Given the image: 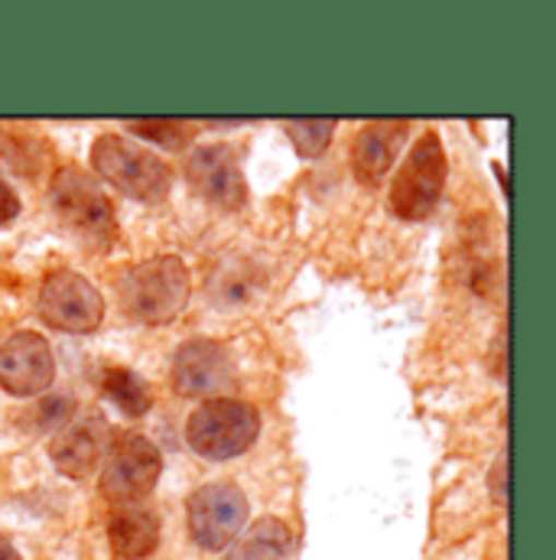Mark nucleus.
Returning <instances> with one entry per match:
<instances>
[{
  "label": "nucleus",
  "instance_id": "14",
  "mask_svg": "<svg viewBox=\"0 0 556 560\" xmlns=\"http://www.w3.org/2000/svg\"><path fill=\"white\" fill-rule=\"evenodd\" d=\"M108 541L115 558L121 560H143L150 558L159 545V522L150 509H121L108 522Z\"/></svg>",
  "mask_w": 556,
  "mask_h": 560
},
{
  "label": "nucleus",
  "instance_id": "18",
  "mask_svg": "<svg viewBox=\"0 0 556 560\" xmlns=\"http://www.w3.org/2000/svg\"><path fill=\"white\" fill-rule=\"evenodd\" d=\"M128 128L140 138L153 140L166 150H186L192 143V125L186 121H173V118H143V121H128Z\"/></svg>",
  "mask_w": 556,
  "mask_h": 560
},
{
  "label": "nucleus",
  "instance_id": "17",
  "mask_svg": "<svg viewBox=\"0 0 556 560\" xmlns=\"http://www.w3.org/2000/svg\"><path fill=\"white\" fill-rule=\"evenodd\" d=\"M286 131H289V140H293V147H296V153L303 156V160H316V156H322V150L329 147V140L335 135V118H316V121H289L286 125Z\"/></svg>",
  "mask_w": 556,
  "mask_h": 560
},
{
  "label": "nucleus",
  "instance_id": "3",
  "mask_svg": "<svg viewBox=\"0 0 556 560\" xmlns=\"http://www.w3.org/2000/svg\"><path fill=\"white\" fill-rule=\"evenodd\" d=\"M261 433V415L238 398H209L186 420L189 446L205 459H235L255 446Z\"/></svg>",
  "mask_w": 556,
  "mask_h": 560
},
{
  "label": "nucleus",
  "instance_id": "8",
  "mask_svg": "<svg viewBox=\"0 0 556 560\" xmlns=\"http://www.w3.org/2000/svg\"><path fill=\"white\" fill-rule=\"evenodd\" d=\"M39 316L59 332H92L105 319V300L92 280L82 278L79 271L59 268L43 280Z\"/></svg>",
  "mask_w": 556,
  "mask_h": 560
},
{
  "label": "nucleus",
  "instance_id": "13",
  "mask_svg": "<svg viewBox=\"0 0 556 560\" xmlns=\"http://www.w3.org/2000/svg\"><path fill=\"white\" fill-rule=\"evenodd\" d=\"M407 131H411L407 121H371L362 128L355 150H352V170H355L358 183H365V186L381 183V176L394 166Z\"/></svg>",
  "mask_w": 556,
  "mask_h": 560
},
{
  "label": "nucleus",
  "instance_id": "9",
  "mask_svg": "<svg viewBox=\"0 0 556 560\" xmlns=\"http://www.w3.org/2000/svg\"><path fill=\"white\" fill-rule=\"evenodd\" d=\"M189 186L215 209L238 212L248 199V183L238 163V153L228 143H205L186 160Z\"/></svg>",
  "mask_w": 556,
  "mask_h": 560
},
{
  "label": "nucleus",
  "instance_id": "7",
  "mask_svg": "<svg viewBox=\"0 0 556 560\" xmlns=\"http://www.w3.org/2000/svg\"><path fill=\"white\" fill-rule=\"evenodd\" d=\"M186 522L202 551H225L248 525V499L232 482H209L192 492Z\"/></svg>",
  "mask_w": 556,
  "mask_h": 560
},
{
  "label": "nucleus",
  "instance_id": "22",
  "mask_svg": "<svg viewBox=\"0 0 556 560\" xmlns=\"http://www.w3.org/2000/svg\"><path fill=\"white\" fill-rule=\"evenodd\" d=\"M0 560H23V558H20V555H16V551L7 545V541H0Z\"/></svg>",
  "mask_w": 556,
  "mask_h": 560
},
{
  "label": "nucleus",
  "instance_id": "4",
  "mask_svg": "<svg viewBox=\"0 0 556 560\" xmlns=\"http://www.w3.org/2000/svg\"><path fill=\"white\" fill-rule=\"evenodd\" d=\"M92 166L98 176H105L111 186L138 202H159L169 196L173 186L169 166L156 153L121 135H102L92 143Z\"/></svg>",
  "mask_w": 556,
  "mask_h": 560
},
{
  "label": "nucleus",
  "instance_id": "20",
  "mask_svg": "<svg viewBox=\"0 0 556 560\" xmlns=\"http://www.w3.org/2000/svg\"><path fill=\"white\" fill-rule=\"evenodd\" d=\"M492 495L498 505H508V453H501L492 466Z\"/></svg>",
  "mask_w": 556,
  "mask_h": 560
},
{
  "label": "nucleus",
  "instance_id": "19",
  "mask_svg": "<svg viewBox=\"0 0 556 560\" xmlns=\"http://www.w3.org/2000/svg\"><path fill=\"white\" fill-rule=\"evenodd\" d=\"M75 415V398L72 395H52V398H43L36 405V411L29 418L36 420V427H66Z\"/></svg>",
  "mask_w": 556,
  "mask_h": 560
},
{
  "label": "nucleus",
  "instance_id": "10",
  "mask_svg": "<svg viewBox=\"0 0 556 560\" xmlns=\"http://www.w3.org/2000/svg\"><path fill=\"white\" fill-rule=\"evenodd\" d=\"M56 378V359L39 332H13L0 346V388L16 398L43 395Z\"/></svg>",
  "mask_w": 556,
  "mask_h": 560
},
{
  "label": "nucleus",
  "instance_id": "11",
  "mask_svg": "<svg viewBox=\"0 0 556 560\" xmlns=\"http://www.w3.org/2000/svg\"><path fill=\"white\" fill-rule=\"evenodd\" d=\"M235 378V362L225 342L189 339L173 359V385L182 398H218Z\"/></svg>",
  "mask_w": 556,
  "mask_h": 560
},
{
  "label": "nucleus",
  "instance_id": "5",
  "mask_svg": "<svg viewBox=\"0 0 556 560\" xmlns=\"http://www.w3.org/2000/svg\"><path fill=\"white\" fill-rule=\"evenodd\" d=\"M446 173H449V163H446L442 140H439L436 131H426L411 147L401 170L394 173V183H391V209H394V215L407 219V222L426 219L436 209L439 196H442Z\"/></svg>",
  "mask_w": 556,
  "mask_h": 560
},
{
  "label": "nucleus",
  "instance_id": "15",
  "mask_svg": "<svg viewBox=\"0 0 556 560\" xmlns=\"http://www.w3.org/2000/svg\"><path fill=\"white\" fill-rule=\"evenodd\" d=\"M293 535L280 518H261L228 555V560H286Z\"/></svg>",
  "mask_w": 556,
  "mask_h": 560
},
{
  "label": "nucleus",
  "instance_id": "16",
  "mask_svg": "<svg viewBox=\"0 0 556 560\" xmlns=\"http://www.w3.org/2000/svg\"><path fill=\"white\" fill-rule=\"evenodd\" d=\"M102 395H108L128 418H143L153 405V388L125 365H111L102 372Z\"/></svg>",
  "mask_w": 556,
  "mask_h": 560
},
{
  "label": "nucleus",
  "instance_id": "6",
  "mask_svg": "<svg viewBox=\"0 0 556 560\" xmlns=\"http://www.w3.org/2000/svg\"><path fill=\"white\" fill-rule=\"evenodd\" d=\"M108 450L111 453L102 469V495L111 505H138L153 492L163 472L156 443L143 433H121Z\"/></svg>",
  "mask_w": 556,
  "mask_h": 560
},
{
  "label": "nucleus",
  "instance_id": "21",
  "mask_svg": "<svg viewBox=\"0 0 556 560\" xmlns=\"http://www.w3.org/2000/svg\"><path fill=\"white\" fill-rule=\"evenodd\" d=\"M20 215V196L0 179V225H10Z\"/></svg>",
  "mask_w": 556,
  "mask_h": 560
},
{
  "label": "nucleus",
  "instance_id": "1",
  "mask_svg": "<svg viewBox=\"0 0 556 560\" xmlns=\"http://www.w3.org/2000/svg\"><path fill=\"white\" fill-rule=\"evenodd\" d=\"M49 202L56 219L85 245L95 252H108L118 245V215L111 199L105 196V189L98 186L95 176H88V170L66 163L52 173L49 179Z\"/></svg>",
  "mask_w": 556,
  "mask_h": 560
},
{
  "label": "nucleus",
  "instance_id": "12",
  "mask_svg": "<svg viewBox=\"0 0 556 560\" xmlns=\"http://www.w3.org/2000/svg\"><path fill=\"white\" fill-rule=\"evenodd\" d=\"M111 440H115L111 427L102 415L75 418L52 436L49 456H52L59 472H66L69 479H82L98 466V459L105 456Z\"/></svg>",
  "mask_w": 556,
  "mask_h": 560
},
{
  "label": "nucleus",
  "instance_id": "2",
  "mask_svg": "<svg viewBox=\"0 0 556 560\" xmlns=\"http://www.w3.org/2000/svg\"><path fill=\"white\" fill-rule=\"evenodd\" d=\"M121 300L138 323L146 326L173 323L189 300V271L182 258L159 255L143 265H134L121 280Z\"/></svg>",
  "mask_w": 556,
  "mask_h": 560
}]
</instances>
